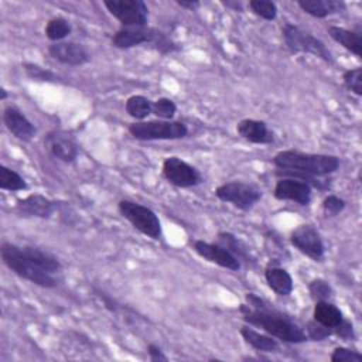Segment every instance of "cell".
<instances>
[{
    "label": "cell",
    "instance_id": "25",
    "mask_svg": "<svg viewBox=\"0 0 362 362\" xmlns=\"http://www.w3.org/2000/svg\"><path fill=\"white\" fill-rule=\"evenodd\" d=\"M124 110L136 122L146 120L153 113V100L144 95H132L124 102Z\"/></svg>",
    "mask_w": 362,
    "mask_h": 362
},
{
    "label": "cell",
    "instance_id": "13",
    "mask_svg": "<svg viewBox=\"0 0 362 362\" xmlns=\"http://www.w3.org/2000/svg\"><path fill=\"white\" fill-rule=\"evenodd\" d=\"M192 249L199 257L219 267H223L230 272H238L240 269V262L219 243H211L198 239L192 242Z\"/></svg>",
    "mask_w": 362,
    "mask_h": 362
},
{
    "label": "cell",
    "instance_id": "5",
    "mask_svg": "<svg viewBox=\"0 0 362 362\" xmlns=\"http://www.w3.org/2000/svg\"><path fill=\"white\" fill-rule=\"evenodd\" d=\"M130 136L140 141L178 140L188 136V127L180 120H141L133 122L127 127Z\"/></svg>",
    "mask_w": 362,
    "mask_h": 362
},
{
    "label": "cell",
    "instance_id": "3",
    "mask_svg": "<svg viewBox=\"0 0 362 362\" xmlns=\"http://www.w3.org/2000/svg\"><path fill=\"white\" fill-rule=\"evenodd\" d=\"M272 163L279 170H291L313 177H325L339 168V157L332 154L304 153L298 150H281L276 153Z\"/></svg>",
    "mask_w": 362,
    "mask_h": 362
},
{
    "label": "cell",
    "instance_id": "14",
    "mask_svg": "<svg viewBox=\"0 0 362 362\" xmlns=\"http://www.w3.org/2000/svg\"><path fill=\"white\" fill-rule=\"evenodd\" d=\"M44 146L52 157L66 164L74 163L79 154V147L75 140L62 130H51L49 133H47L44 139Z\"/></svg>",
    "mask_w": 362,
    "mask_h": 362
},
{
    "label": "cell",
    "instance_id": "28",
    "mask_svg": "<svg viewBox=\"0 0 362 362\" xmlns=\"http://www.w3.org/2000/svg\"><path fill=\"white\" fill-rule=\"evenodd\" d=\"M308 294L314 301H320V300L331 301L334 297V290L327 280L318 277V279H313L308 283Z\"/></svg>",
    "mask_w": 362,
    "mask_h": 362
},
{
    "label": "cell",
    "instance_id": "26",
    "mask_svg": "<svg viewBox=\"0 0 362 362\" xmlns=\"http://www.w3.org/2000/svg\"><path fill=\"white\" fill-rule=\"evenodd\" d=\"M72 33L71 23L64 17H52L47 21L44 34L52 42L64 41Z\"/></svg>",
    "mask_w": 362,
    "mask_h": 362
},
{
    "label": "cell",
    "instance_id": "12",
    "mask_svg": "<svg viewBox=\"0 0 362 362\" xmlns=\"http://www.w3.org/2000/svg\"><path fill=\"white\" fill-rule=\"evenodd\" d=\"M273 195L279 201H291L301 206H307L311 202L313 187L298 178L281 177L274 185Z\"/></svg>",
    "mask_w": 362,
    "mask_h": 362
},
{
    "label": "cell",
    "instance_id": "20",
    "mask_svg": "<svg viewBox=\"0 0 362 362\" xmlns=\"http://www.w3.org/2000/svg\"><path fill=\"white\" fill-rule=\"evenodd\" d=\"M297 6L308 16L325 18L331 14L345 11L346 4L342 0H297Z\"/></svg>",
    "mask_w": 362,
    "mask_h": 362
},
{
    "label": "cell",
    "instance_id": "27",
    "mask_svg": "<svg viewBox=\"0 0 362 362\" xmlns=\"http://www.w3.org/2000/svg\"><path fill=\"white\" fill-rule=\"evenodd\" d=\"M25 180L14 170L7 165H0V188L6 191H23L27 189Z\"/></svg>",
    "mask_w": 362,
    "mask_h": 362
},
{
    "label": "cell",
    "instance_id": "2",
    "mask_svg": "<svg viewBox=\"0 0 362 362\" xmlns=\"http://www.w3.org/2000/svg\"><path fill=\"white\" fill-rule=\"evenodd\" d=\"M247 304L239 305L245 322L263 329L266 334L287 344L308 341L305 331L288 315L272 308L263 298L253 293L246 294Z\"/></svg>",
    "mask_w": 362,
    "mask_h": 362
},
{
    "label": "cell",
    "instance_id": "15",
    "mask_svg": "<svg viewBox=\"0 0 362 362\" xmlns=\"http://www.w3.org/2000/svg\"><path fill=\"white\" fill-rule=\"evenodd\" d=\"M48 54L59 64L69 66H81L90 61L89 51L79 42L61 41L48 45Z\"/></svg>",
    "mask_w": 362,
    "mask_h": 362
},
{
    "label": "cell",
    "instance_id": "23",
    "mask_svg": "<svg viewBox=\"0 0 362 362\" xmlns=\"http://www.w3.org/2000/svg\"><path fill=\"white\" fill-rule=\"evenodd\" d=\"M328 34L335 42L342 45L351 54H354L358 58L362 57V37L359 31L348 30L339 25H329Z\"/></svg>",
    "mask_w": 362,
    "mask_h": 362
},
{
    "label": "cell",
    "instance_id": "39",
    "mask_svg": "<svg viewBox=\"0 0 362 362\" xmlns=\"http://www.w3.org/2000/svg\"><path fill=\"white\" fill-rule=\"evenodd\" d=\"M222 4L228 8H233L235 11H242V3L240 1H222Z\"/></svg>",
    "mask_w": 362,
    "mask_h": 362
},
{
    "label": "cell",
    "instance_id": "31",
    "mask_svg": "<svg viewBox=\"0 0 362 362\" xmlns=\"http://www.w3.org/2000/svg\"><path fill=\"white\" fill-rule=\"evenodd\" d=\"M177 113V105L170 98H158L153 102V115L161 120H173Z\"/></svg>",
    "mask_w": 362,
    "mask_h": 362
},
{
    "label": "cell",
    "instance_id": "17",
    "mask_svg": "<svg viewBox=\"0 0 362 362\" xmlns=\"http://www.w3.org/2000/svg\"><path fill=\"white\" fill-rule=\"evenodd\" d=\"M16 211L21 216L48 219L57 211V202L41 194H31L17 201Z\"/></svg>",
    "mask_w": 362,
    "mask_h": 362
},
{
    "label": "cell",
    "instance_id": "34",
    "mask_svg": "<svg viewBox=\"0 0 362 362\" xmlns=\"http://www.w3.org/2000/svg\"><path fill=\"white\" fill-rule=\"evenodd\" d=\"M331 362H361L362 354L348 346H335L331 356Z\"/></svg>",
    "mask_w": 362,
    "mask_h": 362
},
{
    "label": "cell",
    "instance_id": "19",
    "mask_svg": "<svg viewBox=\"0 0 362 362\" xmlns=\"http://www.w3.org/2000/svg\"><path fill=\"white\" fill-rule=\"evenodd\" d=\"M264 280L272 291H274L280 297H287L291 294L294 288L291 274L280 266L269 264L264 269Z\"/></svg>",
    "mask_w": 362,
    "mask_h": 362
},
{
    "label": "cell",
    "instance_id": "18",
    "mask_svg": "<svg viewBox=\"0 0 362 362\" xmlns=\"http://www.w3.org/2000/svg\"><path fill=\"white\" fill-rule=\"evenodd\" d=\"M238 134L253 144H272L274 143V133L269 129L267 123L257 119H242L236 124Z\"/></svg>",
    "mask_w": 362,
    "mask_h": 362
},
{
    "label": "cell",
    "instance_id": "1",
    "mask_svg": "<svg viewBox=\"0 0 362 362\" xmlns=\"http://www.w3.org/2000/svg\"><path fill=\"white\" fill-rule=\"evenodd\" d=\"M1 260L18 277L44 288H55L62 281V264L52 253L28 245L3 242Z\"/></svg>",
    "mask_w": 362,
    "mask_h": 362
},
{
    "label": "cell",
    "instance_id": "38",
    "mask_svg": "<svg viewBox=\"0 0 362 362\" xmlns=\"http://www.w3.org/2000/svg\"><path fill=\"white\" fill-rule=\"evenodd\" d=\"M175 3L181 8H185V10H189V11H195L197 8L201 7V1H198V0H175Z\"/></svg>",
    "mask_w": 362,
    "mask_h": 362
},
{
    "label": "cell",
    "instance_id": "30",
    "mask_svg": "<svg viewBox=\"0 0 362 362\" xmlns=\"http://www.w3.org/2000/svg\"><path fill=\"white\" fill-rule=\"evenodd\" d=\"M24 72L28 78H31L33 81H41V82H58L59 76L52 72L48 68H42L38 64H33V62H24L23 64Z\"/></svg>",
    "mask_w": 362,
    "mask_h": 362
},
{
    "label": "cell",
    "instance_id": "8",
    "mask_svg": "<svg viewBox=\"0 0 362 362\" xmlns=\"http://www.w3.org/2000/svg\"><path fill=\"white\" fill-rule=\"evenodd\" d=\"M215 197L240 211H249L262 198V191L247 182L229 181L215 188Z\"/></svg>",
    "mask_w": 362,
    "mask_h": 362
},
{
    "label": "cell",
    "instance_id": "22",
    "mask_svg": "<svg viewBox=\"0 0 362 362\" xmlns=\"http://www.w3.org/2000/svg\"><path fill=\"white\" fill-rule=\"evenodd\" d=\"M313 320L334 331V328L342 322L344 314L339 310V307H337L332 301L320 300V301H314Z\"/></svg>",
    "mask_w": 362,
    "mask_h": 362
},
{
    "label": "cell",
    "instance_id": "6",
    "mask_svg": "<svg viewBox=\"0 0 362 362\" xmlns=\"http://www.w3.org/2000/svg\"><path fill=\"white\" fill-rule=\"evenodd\" d=\"M281 37L286 47L296 54H311L327 64H334L332 52L315 35L304 31L296 24L286 23L281 28Z\"/></svg>",
    "mask_w": 362,
    "mask_h": 362
},
{
    "label": "cell",
    "instance_id": "32",
    "mask_svg": "<svg viewBox=\"0 0 362 362\" xmlns=\"http://www.w3.org/2000/svg\"><path fill=\"white\" fill-rule=\"evenodd\" d=\"M342 82L348 90H351L356 96H362V68L361 66L344 71Z\"/></svg>",
    "mask_w": 362,
    "mask_h": 362
},
{
    "label": "cell",
    "instance_id": "11",
    "mask_svg": "<svg viewBox=\"0 0 362 362\" xmlns=\"http://www.w3.org/2000/svg\"><path fill=\"white\" fill-rule=\"evenodd\" d=\"M290 243L314 262H322L325 246L320 232L310 223H301L290 233Z\"/></svg>",
    "mask_w": 362,
    "mask_h": 362
},
{
    "label": "cell",
    "instance_id": "16",
    "mask_svg": "<svg viewBox=\"0 0 362 362\" xmlns=\"http://www.w3.org/2000/svg\"><path fill=\"white\" fill-rule=\"evenodd\" d=\"M3 123L17 140L30 141L37 134L34 123L14 105H8L3 109Z\"/></svg>",
    "mask_w": 362,
    "mask_h": 362
},
{
    "label": "cell",
    "instance_id": "37",
    "mask_svg": "<svg viewBox=\"0 0 362 362\" xmlns=\"http://www.w3.org/2000/svg\"><path fill=\"white\" fill-rule=\"evenodd\" d=\"M147 354H148L150 359L154 361V362H157V361L158 362L160 361H168V358L164 354V351L158 345H156V344H148L147 345Z\"/></svg>",
    "mask_w": 362,
    "mask_h": 362
},
{
    "label": "cell",
    "instance_id": "33",
    "mask_svg": "<svg viewBox=\"0 0 362 362\" xmlns=\"http://www.w3.org/2000/svg\"><path fill=\"white\" fill-rule=\"evenodd\" d=\"M321 206H322V212L325 216H337L345 209L346 202L341 197L329 194L322 199Z\"/></svg>",
    "mask_w": 362,
    "mask_h": 362
},
{
    "label": "cell",
    "instance_id": "40",
    "mask_svg": "<svg viewBox=\"0 0 362 362\" xmlns=\"http://www.w3.org/2000/svg\"><path fill=\"white\" fill-rule=\"evenodd\" d=\"M7 96H8V93H7V90H6V88H0V99L1 100H6L7 99Z\"/></svg>",
    "mask_w": 362,
    "mask_h": 362
},
{
    "label": "cell",
    "instance_id": "36",
    "mask_svg": "<svg viewBox=\"0 0 362 362\" xmlns=\"http://www.w3.org/2000/svg\"><path fill=\"white\" fill-rule=\"evenodd\" d=\"M332 335H337L338 338H341L342 341H354L355 339V331H354V325L349 320H342V322L334 328Z\"/></svg>",
    "mask_w": 362,
    "mask_h": 362
},
{
    "label": "cell",
    "instance_id": "4",
    "mask_svg": "<svg viewBox=\"0 0 362 362\" xmlns=\"http://www.w3.org/2000/svg\"><path fill=\"white\" fill-rule=\"evenodd\" d=\"M110 42L115 48L129 49L137 45L148 44L153 49L160 54H173L181 49V47L165 33L154 27H120L110 38Z\"/></svg>",
    "mask_w": 362,
    "mask_h": 362
},
{
    "label": "cell",
    "instance_id": "9",
    "mask_svg": "<svg viewBox=\"0 0 362 362\" xmlns=\"http://www.w3.org/2000/svg\"><path fill=\"white\" fill-rule=\"evenodd\" d=\"M103 6L122 27L147 25L148 7L143 0H103Z\"/></svg>",
    "mask_w": 362,
    "mask_h": 362
},
{
    "label": "cell",
    "instance_id": "29",
    "mask_svg": "<svg viewBox=\"0 0 362 362\" xmlns=\"http://www.w3.org/2000/svg\"><path fill=\"white\" fill-rule=\"evenodd\" d=\"M249 8L253 14L266 21H273L277 17V6L272 0H250Z\"/></svg>",
    "mask_w": 362,
    "mask_h": 362
},
{
    "label": "cell",
    "instance_id": "24",
    "mask_svg": "<svg viewBox=\"0 0 362 362\" xmlns=\"http://www.w3.org/2000/svg\"><path fill=\"white\" fill-rule=\"evenodd\" d=\"M218 243L229 250L239 262L243 260L246 263H255V256L252 255L250 249L233 233L230 232H219L218 233Z\"/></svg>",
    "mask_w": 362,
    "mask_h": 362
},
{
    "label": "cell",
    "instance_id": "7",
    "mask_svg": "<svg viewBox=\"0 0 362 362\" xmlns=\"http://www.w3.org/2000/svg\"><path fill=\"white\" fill-rule=\"evenodd\" d=\"M117 209L120 215L132 223V226L143 233L144 236L158 240L163 233V226L158 215L148 206L130 201V199H120L117 204Z\"/></svg>",
    "mask_w": 362,
    "mask_h": 362
},
{
    "label": "cell",
    "instance_id": "10",
    "mask_svg": "<svg viewBox=\"0 0 362 362\" xmlns=\"http://www.w3.org/2000/svg\"><path fill=\"white\" fill-rule=\"evenodd\" d=\"M161 173L171 185L178 188H191L202 182L201 173L177 156H170L163 161Z\"/></svg>",
    "mask_w": 362,
    "mask_h": 362
},
{
    "label": "cell",
    "instance_id": "21",
    "mask_svg": "<svg viewBox=\"0 0 362 362\" xmlns=\"http://www.w3.org/2000/svg\"><path fill=\"white\" fill-rule=\"evenodd\" d=\"M239 334L245 339V342L256 351L272 352V354L280 351V344L274 337H272L269 334H262V332L250 328V325H242L239 329Z\"/></svg>",
    "mask_w": 362,
    "mask_h": 362
},
{
    "label": "cell",
    "instance_id": "35",
    "mask_svg": "<svg viewBox=\"0 0 362 362\" xmlns=\"http://www.w3.org/2000/svg\"><path fill=\"white\" fill-rule=\"evenodd\" d=\"M305 334H307V338L311 339V341H324L327 339L328 337L332 335V329L318 324L317 321H308L305 324Z\"/></svg>",
    "mask_w": 362,
    "mask_h": 362
}]
</instances>
